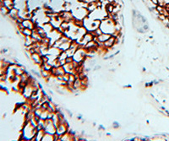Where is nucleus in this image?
<instances>
[{"label":"nucleus","mask_w":169,"mask_h":141,"mask_svg":"<svg viewBox=\"0 0 169 141\" xmlns=\"http://www.w3.org/2000/svg\"><path fill=\"white\" fill-rule=\"evenodd\" d=\"M153 3H155L156 5H157V0H150Z\"/></svg>","instance_id":"nucleus-1"},{"label":"nucleus","mask_w":169,"mask_h":141,"mask_svg":"<svg viewBox=\"0 0 169 141\" xmlns=\"http://www.w3.org/2000/svg\"><path fill=\"white\" fill-rule=\"evenodd\" d=\"M165 4H166V5L169 4V0H165Z\"/></svg>","instance_id":"nucleus-2"}]
</instances>
